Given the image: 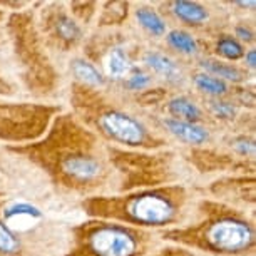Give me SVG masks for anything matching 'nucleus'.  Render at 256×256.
Returning a JSON list of instances; mask_svg holds the SVG:
<instances>
[{
    "mask_svg": "<svg viewBox=\"0 0 256 256\" xmlns=\"http://www.w3.org/2000/svg\"><path fill=\"white\" fill-rule=\"evenodd\" d=\"M72 72H74V76L84 86L88 84V86H94V88H102V86L106 84L104 76L96 69L94 64H90V62H88V60L76 59L74 62H72Z\"/></svg>",
    "mask_w": 256,
    "mask_h": 256,
    "instance_id": "12",
    "label": "nucleus"
},
{
    "mask_svg": "<svg viewBox=\"0 0 256 256\" xmlns=\"http://www.w3.org/2000/svg\"><path fill=\"white\" fill-rule=\"evenodd\" d=\"M144 62L148 64V67L156 72V74L162 76L164 79H178L181 74L180 67L174 60H171L168 56L161 54V52H148L146 57H144Z\"/></svg>",
    "mask_w": 256,
    "mask_h": 256,
    "instance_id": "8",
    "label": "nucleus"
},
{
    "mask_svg": "<svg viewBox=\"0 0 256 256\" xmlns=\"http://www.w3.org/2000/svg\"><path fill=\"white\" fill-rule=\"evenodd\" d=\"M106 70L110 79H122V77L129 76L132 70V64L129 60L128 54L120 47H114L108 57V64H106Z\"/></svg>",
    "mask_w": 256,
    "mask_h": 256,
    "instance_id": "11",
    "label": "nucleus"
},
{
    "mask_svg": "<svg viewBox=\"0 0 256 256\" xmlns=\"http://www.w3.org/2000/svg\"><path fill=\"white\" fill-rule=\"evenodd\" d=\"M218 54H221L228 60H238L244 56V50L238 40L230 37H223L218 42Z\"/></svg>",
    "mask_w": 256,
    "mask_h": 256,
    "instance_id": "20",
    "label": "nucleus"
},
{
    "mask_svg": "<svg viewBox=\"0 0 256 256\" xmlns=\"http://www.w3.org/2000/svg\"><path fill=\"white\" fill-rule=\"evenodd\" d=\"M70 256H142L149 236L141 230L119 223H88L76 228Z\"/></svg>",
    "mask_w": 256,
    "mask_h": 256,
    "instance_id": "3",
    "label": "nucleus"
},
{
    "mask_svg": "<svg viewBox=\"0 0 256 256\" xmlns=\"http://www.w3.org/2000/svg\"><path fill=\"white\" fill-rule=\"evenodd\" d=\"M169 236H176L181 243L198 246L214 253H241L253 246L254 231L248 221L233 214L220 211L206 223L196 224L191 230H174Z\"/></svg>",
    "mask_w": 256,
    "mask_h": 256,
    "instance_id": "2",
    "label": "nucleus"
},
{
    "mask_svg": "<svg viewBox=\"0 0 256 256\" xmlns=\"http://www.w3.org/2000/svg\"><path fill=\"white\" fill-rule=\"evenodd\" d=\"M6 89H7V86L4 84V80H2V79H0V92H7Z\"/></svg>",
    "mask_w": 256,
    "mask_h": 256,
    "instance_id": "26",
    "label": "nucleus"
},
{
    "mask_svg": "<svg viewBox=\"0 0 256 256\" xmlns=\"http://www.w3.org/2000/svg\"><path fill=\"white\" fill-rule=\"evenodd\" d=\"M136 17L139 24H141L149 34H152V36L161 37L166 34V22H164L156 12L151 10V8H138Z\"/></svg>",
    "mask_w": 256,
    "mask_h": 256,
    "instance_id": "14",
    "label": "nucleus"
},
{
    "mask_svg": "<svg viewBox=\"0 0 256 256\" xmlns=\"http://www.w3.org/2000/svg\"><path fill=\"white\" fill-rule=\"evenodd\" d=\"M20 251V241L8 226L0 221V254L16 256Z\"/></svg>",
    "mask_w": 256,
    "mask_h": 256,
    "instance_id": "18",
    "label": "nucleus"
},
{
    "mask_svg": "<svg viewBox=\"0 0 256 256\" xmlns=\"http://www.w3.org/2000/svg\"><path fill=\"white\" fill-rule=\"evenodd\" d=\"M149 82H151V77L139 70L132 77H129V80L126 82V86H128V89H131V90H142L144 88H148Z\"/></svg>",
    "mask_w": 256,
    "mask_h": 256,
    "instance_id": "21",
    "label": "nucleus"
},
{
    "mask_svg": "<svg viewBox=\"0 0 256 256\" xmlns=\"http://www.w3.org/2000/svg\"><path fill=\"white\" fill-rule=\"evenodd\" d=\"M244 59H246V64H248L250 69H254V50H250Z\"/></svg>",
    "mask_w": 256,
    "mask_h": 256,
    "instance_id": "25",
    "label": "nucleus"
},
{
    "mask_svg": "<svg viewBox=\"0 0 256 256\" xmlns=\"http://www.w3.org/2000/svg\"><path fill=\"white\" fill-rule=\"evenodd\" d=\"M202 67L206 70L212 72L214 76H220L223 79H228V80H234V82H240L243 79V74L238 67L231 66V64H223V62H214V60H204L202 62ZM212 76V77H214ZM221 79V80H223Z\"/></svg>",
    "mask_w": 256,
    "mask_h": 256,
    "instance_id": "19",
    "label": "nucleus"
},
{
    "mask_svg": "<svg viewBox=\"0 0 256 256\" xmlns=\"http://www.w3.org/2000/svg\"><path fill=\"white\" fill-rule=\"evenodd\" d=\"M236 149L241 152V154H253L254 152V146L251 141H246V139H241V141L236 142Z\"/></svg>",
    "mask_w": 256,
    "mask_h": 256,
    "instance_id": "23",
    "label": "nucleus"
},
{
    "mask_svg": "<svg viewBox=\"0 0 256 256\" xmlns=\"http://www.w3.org/2000/svg\"><path fill=\"white\" fill-rule=\"evenodd\" d=\"M194 84L200 90L211 96H223L228 90V86L224 84V80L218 79V77H212L210 74L194 76Z\"/></svg>",
    "mask_w": 256,
    "mask_h": 256,
    "instance_id": "16",
    "label": "nucleus"
},
{
    "mask_svg": "<svg viewBox=\"0 0 256 256\" xmlns=\"http://www.w3.org/2000/svg\"><path fill=\"white\" fill-rule=\"evenodd\" d=\"M42 149H49L44 166L59 176V181L64 184L86 188L98 182L102 176V162L92 152L94 139L90 138L88 142L79 148L77 144H59L50 139L40 142Z\"/></svg>",
    "mask_w": 256,
    "mask_h": 256,
    "instance_id": "4",
    "label": "nucleus"
},
{
    "mask_svg": "<svg viewBox=\"0 0 256 256\" xmlns=\"http://www.w3.org/2000/svg\"><path fill=\"white\" fill-rule=\"evenodd\" d=\"M236 36H238L241 40H251V37H253V34H251L248 28L244 27H238L236 28Z\"/></svg>",
    "mask_w": 256,
    "mask_h": 256,
    "instance_id": "24",
    "label": "nucleus"
},
{
    "mask_svg": "<svg viewBox=\"0 0 256 256\" xmlns=\"http://www.w3.org/2000/svg\"><path fill=\"white\" fill-rule=\"evenodd\" d=\"M212 109H214V112L218 114L220 118H231V116L234 114L233 106L228 102H214L212 104Z\"/></svg>",
    "mask_w": 256,
    "mask_h": 256,
    "instance_id": "22",
    "label": "nucleus"
},
{
    "mask_svg": "<svg viewBox=\"0 0 256 256\" xmlns=\"http://www.w3.org/2000/svg\"><path fill=\"white\" fill-rule=\"evenodd\" d=\"M96 126L104 136H108L112 141L126 146L134 148H151L154 146V139L144 126L134 119L132 116L126 114L124 110L109 108L102 110L96 118Z\"/></svg>",
    "mask_w": 256,
    "mask_h": 256,
    "instance_id": "6",
    "label": "nucleus"
},
{
    "mask_svg": "<svg viewBox=\"0 0 256 256\" xmlns=\"http://www.w3.org/2000/svg\"><path fill=\"white\" fill-rule=\"evenodd\" d=\"M16 218H42V211L28 202H14L4 210V220L12 221Z\"/></svg>",
    "mask_w": 256,
    "mask_h": 256,
    "instance_id": "17",
    "label": "nucleus"
},
{
    "mask_svg": "<svg viewBox=\"0 0 256 256\" xmlns=\"http://www.w3.org/2000/svg\"><path fill=\"white\" fill-rule=\"evenodd\" d=\"M54 109L38 104L0 102V139L32 141L46 132Z\"/></svg>",
    "mask_w": 256,
    "mask_h": 256,
    "instance_id": "5",
    "label": "nucleus"
},
{
    "mask_svg": "<svg viewBox=\"0 0 256 256\" xmlns=\"http://www.w3.org/2000/svg\"><path fill=\"white\" fill-rule=\"evenodd\" d=\"M182 202L184 191L180 188H158L128 196L92 198L84 206H88V212L96 218L114 220L116 223L132 228H162L176 223Z\"/></svg>",
    "mask_w": 256,
    "mask_h": 256,
    "instance_id": "1",
    "label": "nucleus"
},
{
    "mask_svg": "<svg viewBox=\"0 0 256 256\" xmlns=\"http://www.w3.org/2000/svg\"><path fill=\"white\" fill-rule=\"evenodd\" d=\"M172 12L180 20L190 24V26H198V24L208 20V10L196 2H174Z\"/></svg>",
    "mask_w": 256,
    "mask_h": 256,
    "instance_id": "9",
    "label": "nucleus"
},
{
    "mask_svg": "<svg viewBox=\"0 0 256 256\" xmlns=\"http://www.w3.org/2000/svg\"><path fill=\"white\" fill-rule=\"evenodd\" d=\"M168 42L172 49L182 52V54H196L198 52V44L194 40V37L190 36L184 30H171L168 34Z\"/></svg>",
    "mask_w": 256,
    "mask_h": 256,
    "instance_id": "15",
    "label": "nucleus"
},
{
    "mask_svg": "<svg viewBox=\"0 0 256 256\" xmlns=\"http://www.w3.org/2000/svg\"><path fill=\"white\" fill-rule=\"evenodd\" d=\"M164 126L172 136L180 138L181 141L190 144H202L208 141V131L194 122H186L180 119H164Z\"/></svg>",
    "mask_w": 256,
    "mask_h": 256,
    "instance_id": "7",
    "label": "nucleus"
},
{
    "mask_svg": "<svg viewBox=\"0 0 256 256\" xmlns=\"http://www.w3.org/2000/svg\"><path fill=\"white\" fill-rule=\"evenodd\" d=\"M168 109L176 119L186 120V122H194L196 124V120L201 118L200 108H198L192 100L186 99V98L171 99V100H169V104H168Z\"/></svg>",
    "mask_w": 256,
    "mask_h": 256,
    "instance_id": "13",
    "label": "nucleus"
},
{
    "mask_svg": "<svg viewBox=\"0 0 256 256\" xmlns=\"http://www.w3.org/2000/svg\"><path fill=\"white\" fill-rule=\"evenodd\" d=\"M52 28H54V36L64 44H74L80 38L79 26L66 14H57L52 20Z\"/></svg>",
    "mask_w": 256,
    "mask_h": 256,
    "instance_id": "10",
    "label": "nucleus"
}]
</instances>
